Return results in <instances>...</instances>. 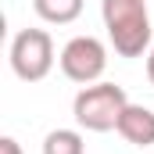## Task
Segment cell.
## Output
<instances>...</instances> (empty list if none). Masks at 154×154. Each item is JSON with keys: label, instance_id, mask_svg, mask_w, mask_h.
I'll return each mask as SVG.
<instances>
[{"label": "cell", "instance_id": "obj_5", "mask_svg": "<svg viewBox=\"0 0 154 154\" xmlns=\"http://www.w3.org/2000/svg\"><path fill=\"white\" fill-rule=\"evenodd\" d=\"M118 136L133 147H154V111L147 104H125V111L118 118Z\"/></svg>", "mask_w": 154, "mask_h": 154}, {"label": "cell", "instance_id": "obj_8", "mask_svg": "<svg viewBox=\"0 0 154 154\" xmlns=\"http://www.w3.org/2000/svg\"><path fill=\"white\" fill-rule=\"evenodd\" d=\"M0 154H22V143L14 136H0Z\"/></svg>", "mask_w": 154, "mask_h": 154}, {"label": "cell", "instance_id": "obj_6", "mask_svg": "<svg viewBox=\"0 0 154 154\" xmlns=\"http://www.w3.org/2000/svg\"><path fill=\"white\" fill-rule=\"evenodd\" d=\"M32 11L47 25H72L82 14V0H32Z\"/></svg>", "mask_w": 154, "mask_h": 154}, {"label": "cell", "instance_id": "obj_1", "mask_svg": "<svg viewBox=\"0 0 154 154\" xmlns=\"http://www.w3.org/2000/svg\"><path fill=\"white\" fill-rule=\"evenodd\" d=\"M100 18L118 57H140L154 43L147 0H100Z\"/></svg>", "mask_w": 154, "mask_h": 154}, {"label": "cell", "instance_id": "obj_4", "mask_svg": "<svg viewBox=\"0 0 154 154\" xmlns=\"http://www.w3.org/2000/svg\"><path fill=\"white\" fill-rule=\"evenodd\" d=\"M57 65L65 79H72L79 86H90V82H100L104 68H108V47L97 36H72L61 54H57Z\"/></svg>", "mask_w": 154, "mask_h": 154}, {"label": "cell", "instance_id": "obj_3", "mask_svg": "<svg viewBox=\"0 0 154 154\" xmlns=\"http://www.w3.org/2000/svg\"><path fill=\"white\" fill-rule=\"evenodd\" d=\"M11 72L22 82H39L54 68V39L47 29H18L7 50Z\"/></svg>", "mask_w": 154, "mask_h": 154}, {"label": "cell", "instance_id": "obj_2", "mask_svg": "<svg viewBox=\"0 0 154 154\" xmlns=\"http://www.w3.org/2000/svg\"><path fill=\"white\" fill-rule=\"evenodd\" d=\"M129 97L118 82H90L82 86L72 100V115H75L79 129H90V133H111L118 129V118L125 111Z\"/></svg>", "mask_w": 154, "mask_h": 154}, {"label": "cell", "instance_id": "obj_9", "mask_svg": "<svg viewBox=\"0 0 154 154\" xmlns=\"http://www.w3.org/2000/svg\"><path fill=\"white\" fill-rule=\"evenodd\" d=\"M147 79H151V86H154V43H151V50H147Z\"/></svg>", "mask_w": 154, "mask_h": 154}, {"label": "cell", "instance_id": "obj_7", "mask_svg": "<svg viewBox=\"0 0 154 154\" xmlns=\"http://www.w3.org/2000/svg\"><path fill=\"white\" fill-rule=\"evenodd\" d=\"M43 154H86V140L79 129H50L43 136Z\"/></svg>", "mask_w": 154, "mask_h": 154}]
</instances>
